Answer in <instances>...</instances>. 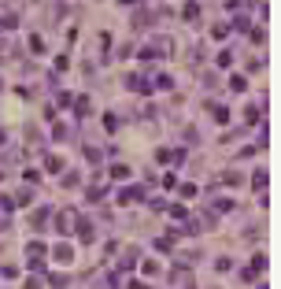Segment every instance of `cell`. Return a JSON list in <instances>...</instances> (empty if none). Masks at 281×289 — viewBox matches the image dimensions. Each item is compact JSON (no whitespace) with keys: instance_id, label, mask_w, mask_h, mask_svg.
I'll return each instance as SVG.
<instances>
[{"instance_id":"obj_27","label":"cell","mask_w":281,"mask_h":289,"mask_svg":"<svg viewBox=\"0 0 281 289\" xmlns=\"http://www.w3.org/2000/svg\"><path fill=\"white\" fill-rule=\"evenodd\" d=\"M211 37H214V41H222V37H230V23H214V26H211Z\"/></svg>"},{"instance_id":"obj_16","label":"cell","mask_w":281,"mask_h":289,"mask_svg":"<svg viewBox=\"0 0 281 289\" xmlns=\"http://www.w3.org/2000/svg\"><path fill=\"white\" fill-rule=\"evenodd\" d=\"M74 111H78V119H89L92 115V100L89 97H78V100H74Z\"/></svg>"},{"instance_id":"obj_43","label":"cell","mask_w":281,"mask_h":289,"mask_svg":"<svg viewBox=\"0 0 281 289\" xmlns=\"http://www.w3.org/2000/svg\"><path fill=\"white\" fill-rule=\"evenodd\" d=\"M22 289H44V282H41L37 274H30V278H26V285H22Z\"/></svg>"},{"instance_id":"obj_7","label":"cell","mask_w":281,"mask_h":289,"mask_svg":"<svg viewBox=\"0 0 281 289\" xmlns=\"http://www.w3.org/2000/svg\"><path fill=\"white\" fill-rule=\"evenodd\" d=\"M266 185H270V171H266V167H259V171H256V178H252V189H256L259 197H263V193H266Z\"/></svg>"},{"instance_id":"obj_8","label":"cell","mask_w":281,"mask_h":289,"mask_svg":"<svg viewBox=\"0 0 281 289\" xmlns=\"http://www.w3.org/2000/svg\"><path fill=\"white\" fill-rule=\"evenodd\" d=\"M233 208H237V200H233V197H214V200H211V211H214V215H226V211H233Z\"/></svg>"},{"instance_id":"obj_47","label":"cell","mask_w":281,"mask_h":289,"mask_svg":"<svg viewBox=\"0 0 281 289\" xmlns=\"http://www.w3.org/2000/svg\"><path fill=\"white\" fill-rule=\"evenodd\" d=\"M0 274L4 278H18V267H0Z\"/></svg>"},{"instance_id":"obj_53","label":"cell","mask_w":281,"mask_h":289,"mask_svg":"<svg viewBox=\"0 0 281 289\" xmlns=\"http://www.w3.org/2000/svg\"><path fill=\"white\" fill-rule=\"evenodd\" d=\"M0 178H4V171H0Z\"/></svg>"},{"instance_id":"obj_10","label":"cell","mask_w":281,"mask_h":289,"mask_svg":"<svg viewBox=\"0 0 281 289\" xmlns=\"http://www.w3.org/2000/svg\"><path fill=\"white\" fill-rule=\"evenodd\" d=\"M244 123H248V126H259V123H263V104H248V108H244Z\"/></svg>"},{"instance_id":"obj_14","label":"cell","mask_w":281,"mask_h":289,"mask_svg":"<svg viewBox=\"0 0 281 289\" xmlns=\"http://www.w3.org/2000/svg\"><path fill=\"white\" fill-rule=\"evenodd\" d=\"M233 56H237V52H230V49H222L218 56H214V67H218V71H230V67H233Z\"/></svg>"},{"instance_id":"obj_45","label":"cell","mask_w":281,"mask_h":289,"mask_svg":"<svg viewBox=\"0 0 281 289\" xmlns=\"http://www.w3.org/2000/svg\"><path fill=\"white\" fill-rule=\"evenodd\" d=\"M22 174H26V182H30V185L41 182V171H34V167H30V171H22Z\"/></svg>"},{"instance_id":"obj_33","label":"cell","mask_w":281,"mask_h":289,"mask_svg":"<svg viewBox=\"0 0 281 289\" xmlns=\"http://www.w3.org/2000/svg\"><path fill=\"white\" fill-rule=\"evenodd\" d=\"M104 130H108V134H115V130H118V115H115V111H108V115H104Z\"/></svg>"},{"instance_id":"obj_5","label":"cell","mask_w":281,"mask_h":289,"mask_svg":"<svg viewBox=\"0 0 281 289\" xmlns=\"http://www.w3.org/2000/svg\"><path fill=\"white\" fill-rule=\"evenodd\" d=\"M122 86L130 89V93H152V82H144L140 74H126V82Z\"/></svg>"},{"instance_id":"obj_6","label":"cell","mask_w":281,"mask_h":289,"mask_svg":"<svg viewBox=\"0 0 281 289\" xmlns=\"http://www.w3.org/2000/svg\"><path fill=\"white\" fill-rule=\"evenodd\" d=\"M78 241L82 245H92V241H96V226H92L89 219H78Z\"/></svg>"},{"instance_id":"obj_24","label":"cell","mask_w":281,"mask_h":289,"mask_svg":"<svg viewBox=\"0 0 281 289\" xmlns=\"http://www.w3.org/2000/svg\"><path fill=\"white\" fill-rule=\"evenodd\" d=\"M182 19H185V23H196V19H200V4H185L182 8Z\"/></svg>"},{"instance_id":"obj_37","label":"cell","mask_w":281,"mask_h":289,"mask_svg":"<svg viewBox=\"0 0 281 289\" xmlns=\"http://www.w3.org/2000/svg\"><path fill=\"white\" fill-rule=\"evenodd\" d=\"M248 26H252V19L248 15H240L237 23H233V30H240V34H248Z\"/></svg>"},{"instance_id":"obj_34","label":"cell","mask_w":281,"mask_h":289,"mask_svg":"<svg viewBox=\"0 0 281 289\" xmlns=\"http://www.w3.org/2000/svg\"><path fill=\"white\" fill-rule=\"evenodd\" d=\"M170 160H174L170 148H156V163H170Z\"/></svg>"},{"instance_id":"obj_28","label":"cell","mask_w":281,"mask_h":289,"mask_svg":"<svg viewBox=\"0 0 281 289\" xmlns=\"http://www.w3.org/2000/svg\"><path fill=\"white\" fill-rule=\"evenodd\" d=\"M30 52H37V56L48 52V49H44V37H41V34H34V37H30Z\"/></svg>"},{"instance_id":"obj_30","label":"cell","mask_w":281,"mask_h":289,"mask_svg":"<svg viewBox=\"0 0 281 289\" xmlns=\"http://www.w3.org/2000/svg\"><path fill=\"white\" fill-rule=\"evenodd\" d=\"M214 271H218V274L233 271V259H230V256H218V259H214Z\"/></svg>"},{"instance_id":"obj_4","label":"cell","mask_w":281,"mask_h":289,"mask_svg":"<svg viewBox=\"0 0 281 289\" xmlns=\"http://www.w3.org/2000/svg\"><path fill=\"white\" fill-rule=\"evenodd\" d=\"M52 259H56V263H74V248H70V241H60V245H56L52 248Z\"/></svg>"},{"instance_id":"obj_48","label":"cell","mask_w":281,"mask_h":289,"mask_svg":"<svg viewBox=\"0 0 281 289\" xmlns=\"http://www.w3.org/2000/svg\"><path fill=\"white\" fill-rule=\"evenodd\" d=\"M126 289H148V285L140 282V278H130V282H126Z\"/></svg>"},{"instance_id":"obj_13","label":"cell","mask_w":281,"mask_h":289,"mask_svg":"<svg viewBox=\"0 0 281 289\" xmlns=\"http://www.w3.org/2000/svg\"><path fill=\"white\" fill-rule=\"evenodd\" d=\"M134 200H144V189L130 185V189H122V193H118V204H134Z\"/></svg>"},{"instance_id":"obj_42","label":"cell","mask_w":281,"mask_h":289,"mask_svg":"<svg viewBox=\"0 0 281 289\" xmlns=\"http://www.w3.org/2000/svg\"><path fill=\"white\" fill-rule=\"evenodd\" d=\"M67 67H70V56H56V74L67 71Z\"/></svg>"},{"instance_id":"obj_25","label":"cell","mask_w":281,"mask_h":289,"mask_svg":"<svg viewBox=\"0 0 281 289\" xmlns=\"http://www.w3.org/2000/svg\"><path fill=\"white\" fill-rule=\"evenodd\" d=\"M230 89H233V93H244V89H248V78H244V74H233V78H230Z\"/></svg>"},{"instance_id":"obj_41","label":"cell","mask_w":281,"mask_h":289,"mask_svg":"<svg viewBox=\"0 0 281 289\" xmlns=\"http://www.w3.org/2000/svg\"><path fill=\"white\" fill-rule=\"evenodd\" d=\"M108 45H111V34L104 30V34H100V37H96V49H100V52H108Z\"/></svg>"},{"instance_id":"obj_50","label":"cell","mask_w":281,"mask_h":289,"mask_svg":"<svg viewBox=\"0 0 281 289\" xmlns=\"http://www.w3.org/2000/svg\"><path fill=\"white\" fill-rule=\"evenodd\" d=\"M118 4H126V8H130V4H137V0H118Z\"/></svg>"},{"instance_id":"obj_32","label":"cell","mask_w":281,"mask_h":289,"mask_svg":"<svg viewBox=\"0 0 281 289\" xmlns=\"http://www.w3.org/2000/svg\"><path fill=\"white\" fill-rule=\"evenodd\" d=\"M222 182H226V185H244V174H237V171H226V174H222Z\"/></svg>"},{"instance_id":"obj_21","label":"cell","mask_w":281,"mask_h":289,"mask_svg":"<svg viewBox=\"0 0 281 289\" xmlns=\"http://www.w3.org/2000/svg\"><path fill=\"white\" fill-rule=\"evenodd\" d=\"M137 267H140V271H144L148 278H152V274H159V271H163V267H159V259H140V263H137Z\"/></svg>"},{"instance_id":"obj_15","label":"cell","mask_w":281,"mask_h":289,"mask_svg":"<svg viewBox=\"0 0 281 289\" xmlns=\"http://www.w3.org/2000/svg\"><path fill=\"white\" fill-rule=\"evenodd\" d=\"M152 89L170 93V89H174V78H170V74H156V78H152Z\"/></svg>"},{"instance_id":"obj_18","label":"cell","mask_w":281,"mask_h":289,"mask_svg":"<svg viewBox=\"0 0 281 289\" xmlns=\"http://www.w3.org/2000/svg\"><path fill=\"white\" fill-rule=\"evenodd\" d=\"M48 215H52V208H48V204H41V208L30 215V222H34V226H44V222H48Z\"/></svg>"},{"instance_id":"obj_26","label":"cell","mask_w":281,"mask_h":289,"mask_svg":"<svg viewBox=\"0 0 281 289\" xmlns=\"http://www.w3.org/2000/svg\"><path fill=\"white\" fill-rule=\"evenodd\" d=\"M178 193H182V200H192V197H196L200 189H196L192 182H182V185H178Z\"/></svg>"},{"instance_id":"obj_31","label":"cell","mask_w":281,"mask_h":289,"mask_svg":"<svg viewBox=\"0 0 281 289\" xmlns=\"http://www.w3.org/2000/svg\"><path fill=\"white\" fill-rule=\"evenodd\" d=\"M82 178H78V171H70V174H63V189H78Z\"/></svg>"},{"instance_id":"obj_17","label":"cell","mask_w":281,"mask_h":289,"mask_svg":"<svg viewBox=\"0 0 281 289\" xmlns=\"http://www.w3.org/2000/svg\"><path fill=\"white\" fill-rule=\"evenodd\" d=\"M108 174H111V178H115V182H126V178H130V174H134V171H130L126 163H111V171H108Z\"/></svg>"},{"instance_id":"obj_2","label":"cell","mask_w":281,"mask_h":289,"mask_svg":"<svg viewBox=\"0 0 281 289\" xmlns=\"http://www.w3.org/2000/svg\"><path fill=\"white\" fill-rule=\"evenodd\" d=\"M140 263V248H134V245H130V248H122V252H118V274H126V271H134V267Z\"/></svg>"},{"instance_id":"obj_12","label":"cell","mask_w":281,"mask_h":289,"mask_svg":"<svg viewBox=\"0 0 281 289\" xmlns=\"http://www.w3.org/2000/svg\"><path fill=\"white\" fill-rule=\"evenodd\" d=\"M208 108H211V119H214L218 126L230 123V108H226V104H208Z\"/></svg>"},{"instance_id":"obj_29","label":"cell","mask_w":281,"mask_h":289,"mask_svg":"<svg viewBox=\"0 0 281 289\" xmlns=\"http://www.w3.org/2000/svg\"><path fill=\"white\" fill-rule=\"evenodd\" d=\"M52 137H56V141H67V137H70V126H67V123H56Z\"/></svg>"},{"instance_id":"obj_46","label":"cell","mask_w":281,"mask_h":289,"mask_svg":"<svg viewBox=\"0 0 281 289\" xmlns=\"http://www.w3.org/2000/svg\"><path fill=\"white\" fill-rule=\"evenodd\" d=\"M252 41H256V45H263V41H266V30H263V26H259V30H252Z\"/></svg>"},{"instance_id":"obj_35","label":"cell","mask_w":281,"mask_h":289,"mask_svg":"<svg viewBox=\"0 0 281 289\" xmlns=\"http://www.w3.org/2000/svg\"><path fill=\"white\" fill-rule=\"evenodd\" d=\"M104 193H108V189H104V185H92V189L86 193V197H89L92 204H96V200H104Z\"/></svg>"},{"instance_id":"obj_40","label":"cell","mask_w":281,"mask_h":289,"mask_svg":"<svg viewBox=\"0 0 281 289\" xmlns=\"http://www.w3.org/2000/svg\"><path fill=\"white\" fill-rule=\"evenodd\" d=\"M185 215H189V208H185V204H174V208H170V219H185Z\"/></svg>"},{"instance_id":"obj_11","label":"cell","mask_w":281,"mask_h":289,"mask_svg":"<svg viewBox=\"0 0 281 289\" xmlns=\"http://www.w3.org/2000/svg\"><path fill=\"white\" fill-rule=\"evenodd\" d=\"M152 49H156V56H170L174 52V37H156V45H152Z\"/></svg>"},{"instance_id":"obj_39","label":"cell","mask_w":281,"mask_h":289,"mask_svg":"<svg viewBox=\"0 0 281 289\" xmlns=\"http://www.w3.org/2000/svg\"><path fill=\"white\" fill-rule=\"evenodd\" d=\"M15 200H18V204H30V200H34V189H30V185H26V189H18Z\"/></svg>"},{"instance_id":"obj_44","label":"cell","mask_w":281,"mask_h":289,"mask_svg":"<svg viewBox=\"0 0 281 289\" xmlns=\"http://www.w3.org/2000/svg\"><path fill=\"white\" fill-rule=\"evenodd\" d=\"M41 111H44V115H41V119H44V123H56V108H52V104H44Z\"/></svg>"},{"instance_id":"obj_38","label":"cell","mask_w":281,"mask_h":289,"mask_svg":"<svg viewBox=\"0 0 281 289\" xmlns=\"http://www.w3.org/2000/svg\"><path fill=\"white\" fill-rule=\"evenodd\" d=\"M0 211H4V215H12V211H15V200H12V197H0Z\"/></svg>"},{"instance_id":"obj_23","label":"cell","mask_w":281,"mask_h":289,"mask_svg":"<svg viewBox=\"0 0 281 289\" xmlns=\"http://www.w3.org/2000/svg\"><path fill=\"white\" fill-rule=\"evenodd\" d=\"M15 26H18V15H15V12H4V15H0V30H15Z\"/></svg>"},{"instance_id":"obj_51","label":"cell","mask_w":281,"mask_h":289,"mask_svg":"<svg viewBox=\"0 0 281 289\" xmlns=\"http://www.w3.org/2000/svg\"><path fill=\"white\" fill-rule=\"evenodd\" d=\"M256 289H270V285H266V282H259V285H256Z\"/></svg>"},{"instance_id":"obj_3","label":"cell","mask_w":281,"mask_h":289,"mask_svg":"<svg viewBox=\"0 0 281 289\" xmlns=\"http://www.w3.org/2000/svg\"><path fill=\"white\" fill-rule=\"evenodd\" d=\"M78 222V211L74 208H67V211H60L56 215V234H70V226Z\"/></svg>"},{"instance_id":"obj_9","label":"cell","mask_w":281,"mask_h":289,"mask_svg":"<svg viewBox=\"0 0 281 289\" xmlns=\"http://www.w3.org/2000/svg\"><path fill=\"white\" fill-rule=\"evenodd\" d=\"M92 282H96V289H122V285H118V274H111V271L96 274V278H92Z\"/></svg>"},{"instance_id":"obj_36","label":"cell","mask_w":281,"mask_h":289,"mask_svg":"<svg viewBox=\"0 0 281 289\" xmlns=\"http://www.w3.org/2000/svg\"><path fill=\"white\" fill-rule=\"evenodd\" d=\"M86 160L89 163H100V148L96 145H86Z\"/></svg>"},{"instance_id":"obj_1","label":"cell","mask_w":281,"mask_h":289,"mask_svg":"<svg viewBox=\"0 0 281 289\" xmlns=\"http://www.w3.org/2000/svg\"><path fill=\"white\" fill-rule=\"evenodd\" d=\"M44 259H48L44 241H30V245H26V271H30V274L41 271V274H44Z\"/></svg>"},{"instance_id":"obj_49","label":"cell","mask_w":281,"mask_h":289,"mask_svg":"<svg viewBox=\"0 0 281 289\" xmlns=\"http://www.w3.org/2000/svg\"><path fill=\"white\" fill-rule=\"evenodd\" d=\"M4 141H8V134H4V130H0V148H4Z\"/></svg>"},{"instance_id":"obj_20","label":"cell","mask_w":281,"mask_h":289,"mask_svg":"<svg viewBox=\"0 0 281 289\" xmlns=\"http://www.w3.org/2000/svg\"><path fill=\"white\" fill-rule=\"evenodd\" d=\"M266 267H270V259H266V252H256V256H252V271H256V274H263V271H266Z\"/></svg>"},{"instance_id":"obj_22","label":"cell","mask_w":281,"mask_h":289,"mask_svg":"<svg viewBox=\"0 0 281 289\" xmlns=\"http://www.w3.org/2000/svg\"><path fill=\"white\" fill-rule=\"evenodd\" d=\"M44 171H48V174H60V171H63V160H60V156H44Z\"/></svg>"},{"instance_id":"obj_19","label":"cell","mask_w":281,"mask_h":289,"mask_svg":"<svg viewBox=\"0 0 281 289\" xmlns=\"http://www.w3.org/2000/svg\"><path fill=\"white\" fill-rule=\"evenodd\" d=\"M48 285H52V289H67V285H70V274L56 271V274H48Z\"/></svg>"},{"instance_id":"obj_52","label":"cell","mask_w":281,"mask_h":289,"mask_svg":"<svg viewBox=\"0 0 281 289\" xmlns=\"http://www.w3.org/2000/svg\"><path fill=\"white\" fill-rule=\"evenodd\" d=\"M0 89H4V78H0Z\"/></svg>"}]
</instances>
